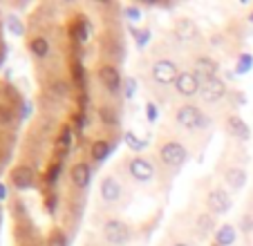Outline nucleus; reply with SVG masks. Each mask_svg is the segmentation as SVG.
Returning <instances> with one entry per match:
<instances>
[{
  "mask_svg": "<svg viewBox=\"0 0 253 246\" xmlns=\"http://www.w3.org/2000/svg\"><path fill=\"white\" fill-rule=\"evenodd\" d=\"M177 123L186 130H204L209 125V119L195 105H182L177 110Z\"/></svg>",
  "mask_w": 253,
  "mask_h": 246,
  "instance_id": "f257e3e1",
  "label": "nucleus"
},
{
  "mask_svg": "<svg viewBox=\"0 0 253 246\" xmlns=\"http://www.w3.org/2000/svg\"><path fill=\"white\" fill-rule=\"evenodd\" d=\"M200 96L206 101V103H217L226 96V85L222 79H206L202 81V90H200Z\"/></svg>",
  "mask_w": 253,
  "mask_h": 246,
  "instance_id": "f03ea898",
  "label": "nucleus"
},
{
  "mask_svg": "<svg viewBox=\"0 0 253 246\" xmlns=\"http://www.w3.org/2000/svg\"><path fill=\"white\" fill-rule=\"evenodd\" d=\"M103 237H105V242H110V244H115V246H124L126 242L130 240V231L124 222L110 219V222L103 226Z\"/></svg>",
  "mask_w": 253,
  "mask_h": 246,
  "instance_id": "7ed1b4c3",
  "label": "nucleus"
},
{
  "mask_svg": "<svg viewBox=\"0 0 253 246\" xmlns=\"http://www.w3.org/2000/svg\"><path fill=\"white\" fill-rule=\"evenodd\" d=\"M159 155H162V161L166 166H182L184 161H186L188 152L179 141H168L162 146V152H159Z\"/></svg>",
  "mask_w": 253,
  "mask_h": 246,
  "instance_id": "20e7f679",
  "label": "nucleus"
},
{
  "mask_svg": "<svg viewBox=\"0 0 253 246\" xmlns=\"http://www.w3.org/2000/svg\"><path fill=\"white\" fill-rule=\"evenodd\" d=\"M175 87L182 96H195L202 90V81L195 72H179V76L175 81Z\"/></svg>",
  "mask_w": 253,
  "mask_h": 246,
  "instance_id": "39448f33",
  "label": "nucleus"
},
{
  "mask_svg": "<svg viewBox=\"0 0 253 246\" xmlns=\"http://www.w3.org/2000/svg\"><path fill=\"white\" fill-rule=\"evenodd\" d=\"M177 76H179V70H177V65L172 61H168V58H162V61H157L153 65V79L157 81V83H162V85L175 83Z\"/></svg>",
  "mask_w": 253,
  "mask_h": 246,
  "instance_id": "423d86ee",
  "label": "nucleus"
},
{
  "mask_svg": "<svg viewBox=\"0 0 253 246\" xmlns=\"http://www.w3.org/2000/svg\"><path fill=\"white\" fill-rule=\"evenodd\" d=\"M206 204H209V208L213 210L215 215H224L231 210V197L229 193H226L224 188H215L209 193V197H206Z\"/></svg>",
  "mask_w": 253,
  "mask_h": 246,
  "instance_id": "0eeeda50",
  "label": "nucleus"
},
{
  "mask_svg": "<svg viewBox=\"0 0 253 246\" xmlns=\"http://www.w3.org/2000/svg\"><path fill=\"white\" fill-rule=\"evenodd\" d=\"M130 175H132L134 181H141V184H146V181H150L155 177V168H153V164H150V161L137 157V159L130 161Z\"/></svg>",
  "mask_w": 253,
  "mask_h": 246,
  "instance_id": "6e6552de",
  "label": "nucleus"
},
{
  "mask_svg": "<svg viewBox=\"0 0 253 246\" xmlns=\"http://www.w3.org/2000/svg\"><path fill=\"white\" fill-rule=\"evenodd\" d=\"M99 193H101V199H103V202L115 204L117 199L121 197V186H119V181H117V179H112V177H105V179L101 181Z\"/></svg>",
  "mask_w": 253,
  "mask_h": 246,
  "instance_id": "1a4fd4ad",
  "label": "nucleus"
},
{
  "mask_svg": "<svg viewBox=\"0 0 253 246\" xmlns=\"http://www.w3.org/2000/svg\"><path fill=\"white\" fill-rule=\"evenodd\" d=\"M99 79H101V83H103V85L112 92V94H115V92H119V87H121V74L115 70V67H110V65L101 67V70H99Z\"/></svg>",
  "mask_w": 253,
  "mask_h": 246,
  "instance_id": "9d476101",
  "label": "nucleus"
},
{
  "mask_svg": "<svg viewBox=\"0 0 253 246\" xmlns=\"http://www.w3.org/2000/svg\"><path fill=\"white\" fill-rule=\"evenodd\" d=\"M226 125H229V132L233 134L235 139H240V141H249V139H251V130H249V125L244 123V119H240L238 114H231Z\"/></svg>",
  "mask_w": 253,
  "mask_h": 246,
  "instance_id": "9b49d317",
  "label": "nucleus"
},
{
  "mask_svg": "<svg viewBox=\"0 0 253 246\" xmlns=\"http://www.w3.org/2000/svg\"><path fill=\"white\" fill-rule=\"evenodd\" d=\"M11 181H14L16 188L25 190V188H32L34 186V170L27 166H18L11 170Z\"/></svg>",
  "mask_w": 253,
  "mask_h": 246,
  "instance_id": "f8f14e48",
  "label": "nucleus"
},
{
  "mask_svg": "<svg viewBox=\"0 0 253 246\" xmlns=\"http://www.w3.org/2000/svg\"><path fill=\"white\" fill-rule=\"evenodd\" d=\"M217 70H220V65H217L213 58H209V56H200L195 61V74L197 76H204V81L206 79H215Z\"/></svg>",
  "mask_w": 253,
  "mask_h": 246,
  "instance_id": "ddd939ff",
  "label": "nucleus"
},
{
  "mask_svg": "<svg viewBox=\"0 0 253 246\" xmlns=\"http://www.w3.org/2000/svg\"><path fill=\"white\" fill-rule=\"evenodd\" d=\"M90 179H92V170L87 164H77V166L72 168V181H74V186L77 188H87L90 186Z\"/></svg>",
  "mask_w": 253,
  "mask_h": 246,
  "instance_id": "4468645a",
  "label": "nucleus"
},
{
  "mask_svg": "<svg viewBox=\"0 0 253 246\" xmlns=\"http://www.w3.org/2000/svg\"><path fill=\"white\" fill-rule=\"evenodd\" d=\"M224 179L233 190H240V188H244V184H247V170H244V168H229Z\"/></svg>",
  "mask_w": 253,
  "mask_h": 246,
  "instance_id": "2eb2a0df",
  "label": "nucleus"
},
{
  "mask_svg": "<svg viewBox=\"0 0 253 246\" xmlns=\"http://www.w3.org/2000/svg\"><path fill=\"white\" fill-rule=\"evenodd\" d=\"M235 240H238V233H235V226H231V224L220 226L217 233H215V242H217V246H231Z\"/></svg>",
  "mask_w": 253,
  "mask_h": 246,
  "instance_id": "dca6fc26",
  "label": "nucleus"
},
{
  "mask_svg": "<svg viewBox=\"0 0 253 246\" xmlns=\"http://www.w3.org/2000/svg\"><path fill=\"white\" fill-rule=\"evenodd\" d=\"M29 49H32V54L34 56H39V58H45L49 54V43L45 41L43 36H39V38H32L29 41Z\"/></svg>",
  "mask_w": 253,
  "mask_h": 246,
  "instance_id": "f3484780",
  "label": "nucleus"
},
{
  "mask_svg": "<svg viewBox=\"0 0 253 246\" xmlns=\"http://www.w3.org/2000/svg\"><path fill=\"white\" fill-rule=\"evenodd\" d=\"M195 34H197V29H195V25H193L191 20H182V23L177 25V36L184 38V41H191Z\"/></svg>",
  "mask_w": 253,
  "mask_h": 246,
  "instance_id": "a211bd4d",
  "label": "nucleus"
},
{
  "mask_svg": "<svg viewBox=\"0 0 253 246\" xmlns=\"http://www.w3.org/2000/svg\"><path fill=\"white\" fill-rule=\"evenodd\" d=\"M110 150H112V146L108 141H96L94 146H92V157H94L96 161H103L105 157L110 155Z\"/></svg>",
  "mask_w": 253,
  "mask_h": 246,
  "instance_id": "6ab92c4d",
  "label": "nucleus"
},
{
  "mask_svg": "<svg viewBox=\"0 0 253 246\" xmlns=\"http://www.w3.org/2000/svg\"><path fill=\"white\" fill-rule=\"evenodd\" d=\"M251 67H253V56L251 54H242L238 61V74H247Z\"/></svg>",
  "mask_w": 253,
  "mask_h": 246,
  "instance_id": "aec40b11",
  "label": "nucleus"
},
{
  "mask_svg": "<svg viewBox=\"0 0 253 246\" xmlns=\"http://www.w3.org/2000/svg\"><path fill=\"white\" fill-rule=\"evenodd\" d=\"M126 143H128L132 150H137V152L146 148V141H143V139H137L132 132H126Z\"/></svg>",
  "mask_w": 253,
  "mask_h": 246,
  "instance_id": "412c9836",
  "label": "nucleus"
},
{
  "mask_svg": "<svg viewBox=\"0 0 253 246\" xmlns=\"http://www.w3.org/2000/svg\"><path fill=\"white\" fill-rule=\"evenodd\" d=\"M72 34H74V38H77L79 43H85V41H87V29H85V23H79L77 27L72 29Z\"/></svg>",
  "mask_w": 253,
  "mask_h": 246,
  "instance_id": "4be33fe9",
  "label": "nucleus"
},
{
  "mask_svg": "<svg viewBox=\"0 0 253 246\" xmlns=\"http://www.w3.org/2000/svg\"><path fill=\"white\" fill-rule=\"evenodd\" d=\"M70 141H72V130L65 128V130H63V134H61V139H58V146L67 148V146H70Z\"/></svg>",
  "mask_w": 253,
  "mask_h": 246,
  "instance_id": "5701e85b",
  "label": "nucleus"
},
{
  "mask_svg": "<svg viewBox=\"0 0 253 246\" xmlns=\"http://www.w3.org/2000/svg\"><path fill=\"white\" fill-rule=\"evenodd\" d=\"M197 224H200L202 231H211V228H213V217H209V215H202Z\"/></svg>",
  "mask_w": 253,
  "mask_h": 246,
  "instance_id": "b1692460",
  "label": "nucleus"
},
{
  "mask_svg": "<svg viewBox=\"0 0 253 246\" xmlns=\"http://www.w3.org/2000/svg\"><path fill=\"white\" fill-rule=\"evenodd\" d=\"M49 246H67L65 235H61V233H54L52 240H49Z\"/></svg>",
  "mask_w": 253,
  "mask_h": 246,
  "instance_id": "393cba45",
  "label": "nucleus"
},
{
  "mask_svg": "<svg viewBox=\"0 0 253 246\" xmlns=\"http://www.w3.org/2000/svg\"><path fill=\"white\" fill-rule=\"evenodd\" d=\"M101 119H103L105 123H115V114H112V108H101Z\"/></svg>",
  "mask_w": 253,
  "mask_h": 246,
  "instance_id": "a878e982",
  "label": "nucleus"
},
{
  "mask_svg": "<svg viewBox=\"0 0 253 246\" xmlns=\"http://www.w3.org/2000/svg\"><path fill=\"white\" fill-rule=\"evenodd\" d=\"M9 29H11L14 34H23V25H20L16 18H9Z\"/></svg>",
  "mask_w": 253,
  "mask_h": 246,
  "instance_id": "bb28decb",
  "label": "nucleus"
},
{
  "mask_svg": "<svg viewBox=\"0 0 253 246\" xmlns=\"http://www.w3.org/2000/svg\"><path fill=\"white\" fill-rule=\"evenodd\" d=\"M58 172H61V166H58V164H56V166L52 168V172H49V175H47V181H49V184H54V181H56Z\"/></svg>",
  "mask_w": 253,
  "mask_h": 246,
  "instance_id": "cd10ccee",
  "label": "nucleus"
},
{
  "mask_svg": "<svg viewBox=\"0 0 253 246\" xmlns=\"http://www.w3.org/2000/svg\"><path fill=\"white\" fill-rule=\"evenodd\" d=\"M132 94H134V81H132V79H128V81H126V96L130 99Z\"/></svg>",
  "mask_w": 253,
  "mask_h": 246,
  "instance_id": "c85d7f7f",
  "label": "nucleus"
},
{
  "mask_svg": "<svg viewBox=\"0 0 253 246\" xmlns=\"http://www.w3.org/2000/svg\"><path fill=\"white\" fill-rule=\"evenodd\" d=\"M157 119V108H155V103H148V121H155Z\"/></svg>",
  "mask_w": 253,
  "mask_h": 246,
  "instance_id": "c756f323",
  "label": "nucleus"
},
{
  "mask_svg": "<svg viewBox=\"0 0 253 246\" xmlns=\"http://www.w3.org/2000/svg\"><path fill=\"white\" fill-rule=\"evenodd\" d=\"M128 16H130V18L137 20V18H139V11H137V9H128Z\"/></svg>",
  "mask_w": 253,
  "mask_h": 246,
  "instance_id": "7c9ffc66",
  "label": "nucleus"
},
{
  "mask_svg": "<svg viewBox=\"0 0 253 246\" xmlns=\"http://www.w3.org/2000/svg\"><path fill=\"white\" fill-rule=\"evenodd\" d=\"M5 197V188H2V186H0V199Z\"/></svg>",
  "mask_w": 253,
  "mask_h": 246,
  "instance_id": "2f4dec72",
  "label": "nucleus"
},
{
  "mask_svg": "<svg viewBox=\"0 0 253 246\" xmlns=\"http://www.w3.org/2000/svg\"><path fill=\"white\" fill-rule=\"evenodd\" d=\"M175 246H188V244H184V242H179V244H175Z\"/></svg>",
  "mask_w": 253,
  "mask_h": 246,
  "instance_id": "473e14b6",
  "label": "nucleus"
},
{
  "mask_svg": "<svg viewBox=\"0 0 253 246\" xmlns=\"http://www.w3.org/2000/svg\"><path fill=\"white\" fill-rule=\"evenodd\" d=\"M251 20H253V14H251Z\"/></svg>",
  "mask_w": 253,
  "mask_h": 246,
  "instance_id": "72a5a7b5",
  "label": "nucleus"
}]
</instances>
